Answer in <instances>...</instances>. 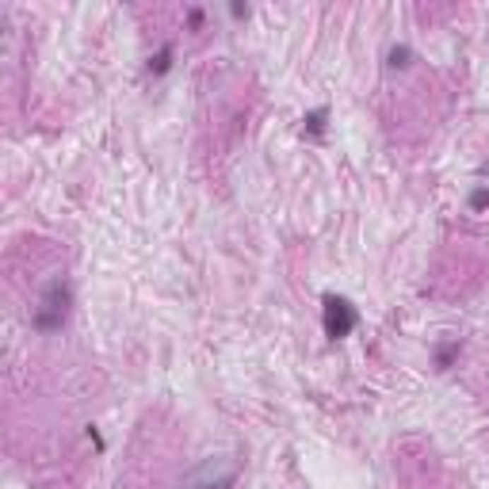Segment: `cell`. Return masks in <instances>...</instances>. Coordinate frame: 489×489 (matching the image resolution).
I'll return each mask as SVG.
<instances>
[{"label": "cell", "instance_id": "1", "mask_svg": "<svg viewBox=\"0 0 489 489\" xmlns=\"http://www.w3.org/2000/svg\"><path fill=\"white\" fill-rule=\"evenodd\" d=\"M69 306H73V287L65 283V279H54V283L42 290L39 306H35L31 329H35V333H46V336L61 333L65 317H69Z\"/></svg>", "mask_w": 489, "mask_h": 489}, {"label": "cell", "instance_id": "2", "mask_svg": "<svg viewBox=\"0 0 489 489\" xmlns=\"http://www.w3.org/2000/svg\"><path fill=\"white\" fill-rule=\"evenodd\" d=\"M237 474H241L237 459H206L187 474L184 489H233Z\"/></svg>", "mask_w": 489, "mask_h": 489}, {"label": "cell", "instance_id": "3", "mask_svg": "<svg viewBox=\"0 0 489 489\" xmlns=\"http://www.w3.org/2000/svg\"><path fill=\"white\" fill-rule=\"evenodd\" d=\"M322 325H325L329 341H344V336L355 333L360 314H355V306L348 302L344 295H325V302H322Z\"/></svg>", "mask_w": 489, "mask_h": 489}, {"label": "cell", "instance_id": "4", "mask_svg": "<svg viewBox=\"0 0 489 489\" xmlns=\"http://www.w3.org/2000/svg\"><path fill=\"white\" fill-rule=\"evenodd\" d=\"M172 58H176V46H172V42H165L161 50H157L153 58H149V65H146V69L153 73V77H165V73L172 69Z\"/></svg>", "mask_w": 489, "mask_h": 489}, {"label": "cell", "instance_id": "5", "mask_svg": "<svg viewBox=\"0 0 489 489\" xmlns=\"http://www.w3.org/2000/svg\"><path fill=\"white\" fill-rule=\"evenodd\" d=\"M459 352H463V344H459V336H455V341H444V344L436 348V367H440V371H447V367L459 360Z\"/></svg>", "mask_w": 489, "mask_h": 489}, {"label": "cell", "instance_id": "6", "mask_svg": "<svg viewBox=\"0 0 489 489\" xmlns=\"http://www.w3.org/2000/svg\"><path fill=\"white\" fill-rule=\"evenodd\" d=\"M325 122H329V107H314V111H306L302 130L306 134H325Z\"/></svg>", "mask_w": 489, "mask_h": 489}, {"label": "cell", "instance_id": "7", "mask_svg": "<svg viewBox=\"0 0 489 489\" xmlns=\"http://www.w3.org/2000/svg\"><path fill=\"white\" fill-rule=\"evenodd\" d=\"M409 61H413V50H409L406 42H398V46H394V50L387 54V65H390V69H406Z\"/></svg>", "mask_w": 489, "mask_h": 489}, {"label": "cell", "instance_id": "8", "mask_svg": "<svg viewBox=\"0 0 489 489\" xmlns=\"http://www.w3.org/2000/svg\"><path fill=\"white\" fill-rule=\"evenodd\" d=\"M466 206H470V211H474V214H482V211H489V187H485V184H478L474 192H470V199H466Z\"/></svg>", "mask_w": 489, "mask_h": 489}, {"label": "cell", "instance_id": "9", "mask_svg": "<svg viewBox=\"0 0 489 489\" xmlns=\"http://www.w3.org/2000/svg\"><path fill=\"white\" fill-rule=\"evenodd\" d=\"M187 23L199 31V27H203V8H187Z\"/></svg>", "mask_w": 489, "mask_h": 489}, {"label": "cell", "instance_id": "10", "mask_svg": "<svg viewBox=\"0 0 489 489\" xmlns=\"http://www.w3.org/2000/svg\"><path fill=\"white\" fill-rule=\"evenodd\" d=\"M230 16L233 20H249V4H230Z\"/></svg>", "mask_w": 489, "mask_h": 489}]
</instances>
